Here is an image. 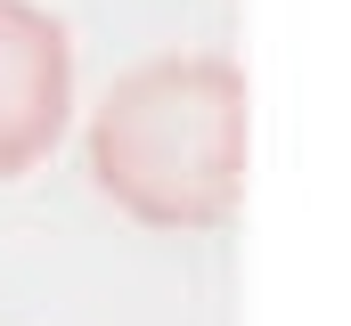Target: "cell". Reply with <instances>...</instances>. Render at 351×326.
I'll return each instance as SVG.
<instances>
[{
    "label": "cell",
    "mask_w": 351,
    "mask_h": 326,
    "mask_svg": "<svg viewBox=\"0 0 351 326\" xmlns=\"http://www.w3.org/2000/svg\"><path fill=\"white\" fill-rule=\"evenodd\" d=\"M74 114V41L49 8L0 0V179H25L66 139Z\"/></svg>",
    "instance_id": "2"
},
{
    "label": "cell",
    "mask_w": 351,
    "mask_h": 326,
    "mask_svg": "<svg viewBox=\"0 0 351 326\" xmlns=\"http://www.w3.org/2000/svg\"><path fill=\"white\" fill-rule=\"evenodd\" d=\"M98 188L147 229H213L245 188V82L229 58H147L90 114Z\"/></svg>",
    "instance_id": "1"
}]
</instances>
